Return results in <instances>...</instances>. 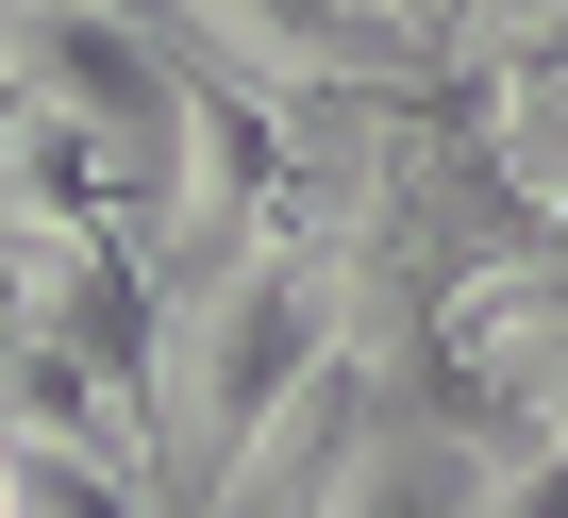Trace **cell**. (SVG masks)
Listing matches in <instances>:
<instances>
[{
  "label": "cell",
  "instance_id": "cell-1",
  "mask_svg": "<svg viewBox=\"0 0 568 518\" xmlns=\"http://www.w3.org/2000/svg\"><path fill=\"white\" fill-rule=\"evenodd\" d=\"M468 485H485V451H468L452 418L368 402L352 451H335V485H318V518H468Z\"/></svg>",
  "mask_w": 568,
  "mask_h": 518
},
{
  "label": "cell",
  "instance_id": "cell-2",
  "mask_svg": "<svg viewBox=\"0 0 568 518\" xmlns=\"http://www.w3.org/2000/svg\"><path fill=\"white\" fill-rule=\"evenodd\" d=\"M535 34H568V0H452V68H518Z\"/></svg>",
  "mask_w": 568,
  "mask_h": 518
},
{
  "label": "cell",
  "instance_id": "cell-3",
  "mask_svg": "<svg viewBox=\"0 0 568 518\" xmlns=\"http://www.w3.org/2000/svg\"><path fill=\"white\" fill-rule=\"evenodd\" d=\"M0 518H18V435H0Z\"/></svg>",
  "mask_w": 568,
  "mask_h": 518
}]
</instances>
